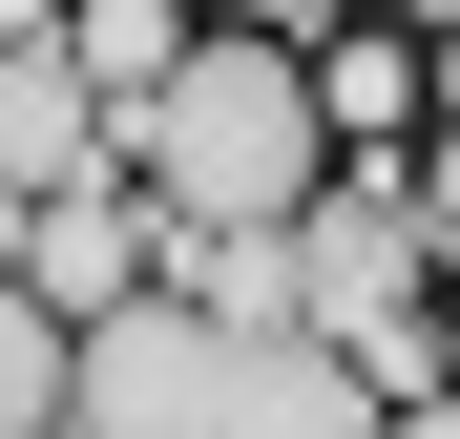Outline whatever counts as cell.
<instances>
[{
  "label": "cell",
  "instance_id": "6",
  "mask_svg": "<svg viewBox=\"0 0 460 439\" xmlns=\"http://www.w3.org/2000/svg\"><path fill=\"white\" fill-rule=\"evenodd\" d=\"M230 439H376V377L335 335H230Z\"/></svg>",
  "mask_w": 460,
  "mask_h": 439
},
{
  "label": "cell",
  "instance_id": "2",
  "mask_svg": "<svg viewBox=\"0 0 460 439\" xmlns=\"http://www.w3.org/2000/svg\"><path fill=\"white\" fill-rule=\"evenodd\" d=\"M293 335H335L376 398L439 377V231H419L398 168H356V189L314 168V189H293Z\"/></svg>",
  "mask_w": 460,
  "mask_h": 439
},
{
  "label": "cell",
  "instance_id": "7",
  "mask_svg": "<svg viewBox=\"0 0 460 439\" xmlns=\"http://www.w3.org/2000/svg\"><path fill=\"white\" fill-rule=\"evenodd\" d=\"M168 293L209 335H293V209H272V231H189V209H168Z\"/></svg>",
  "mask_w": 460,
  "mask_h": 439
},
{
  "label": "cell",
  "instance_id": "10",
  "mask_svg": "<svg viewBox=\"0 0 460 439\" xmlns=\"http://www.w3.org/2000/svg\"><path fill=\"white\" fill-rule=\"evenodd\" d=\"M314 105H335V126H398V105H419V63H398V42H335V63H314Z\"/></svg>",
  "mask_w": 460,
  "mask_h": 439
},
{
  "label": "cell",
  "instance_id": "17",
  "mask_svg": "<svg viewBox=\"0 0 460 439\" xmlns=\"http://www.w3.org/2000/svg\"><path fill=\"white\" fill-rule=\"evenodd\" d=\"M42 22H63V0H42Z\"/></svg>",
  "mask_w": 460,
  "mask_h": 439
},
{
  "label": "cell",
  "instance_id": "5",
  "mask_svg": "<svg viewBox=\"0 0 460 439\" xmlns=\"http://www.w3.org/2000/svg\"><path fill=\"white\" fill-rule=\"evenodd\" d=\"M84 168H126L105 84L63 63V22H0V189H84Z\"/></svg>",
  "mask_w": 460,
  "mask_h": 439
},
{
  "label": "cell",
  "instance_id": "12",
  "mask_svg": "<svg viewBox=\"0 0 460 439\" xmlns=\"http://www.w3.org/2000/svg\"><path fill=\"white\" fill-rule=\"evenodd\" d=\"M398 189H419V231L460 251V146H419V168H398Z\"/></svg>",
  "mask_w": 460,
  "mask_h": 439
},
{
  "label": "cell",
  "instance_id": "11",
  "mask_svg": "<svg viewBox=\"0 0 460 439\" xmlns=\"http://www.w3.org/2000/svg\"><path fill=\"white\" fill-rule=\"evenodd\" d=\"M209 22H272V42H335L356 0H209Z\"/></svg>",
  "mask_w": 460,
  "mask_h": 439
},
{
  "label": "cell",
  "instance_id": "15",
  "mask_svg": "<svg viewBox=\"0 0 460 439\" xmlns=\"http://www.w3.org/2000/svg\"><path fill=\"white\" fill-rule=\"evenodd\" d=\"M0 22H42V0H0Z\"/></svg>",
  "mask_w": 460,
  "mask_h": 439
},
{
  "label": "cell",
  "instance_id": "8",
  "mask_svg": "<svg viewBox=\"0 0 460 439\" xmlns=\"http://www.w3.org/2000/svg\"><path fill=\"white\" fill-rule=\"evenodd\" d=\"M63 63H84V84H105V126H126V105L189 63V0H63Z\"/></svg>",
  "mask_w": 460,
  "mask_h": 439
},
{
  "label": "cell",
  "instance_id": "1",
  "mask_svg": "<svg viewBox=\"0 0 460 439\" xmlns=\"http://www.w3.org/2000/svg\"><path fill=\"white\" fill-rule=\"evenodd\" d=\"M126 168H146V209H189V231H272V209L335 168L314 42H272V22H189V63L126 105Z\"/></svg>",
  "mask_w": 460,
  "mask_h": 439
},
{
  "label": "cell",
  "instance_id": "14",
  "mask_svg": "<svg viewBox=\"0 0 460 439\" xmlns=\"http://www.w3.org/2000/svg\"><path fill=\"white\" fill-rule=\"evenodd\" d=\"M439 105H460V22H439Z\"/></svg>",
  "mask_w": 460,
  "mask_h": 439
},
{
  "label": "cell",
  "instance_id": "9",
  "mask_svg": "<svg viewBox=\"0 0 460 439\" xmlns=\"http://www.w3.org/2000/svg\"><path fill=\"white\" fill-rule=\"evenodd\" d=\"M0 439H63V314L0 272Z\"/></svg>",
  "mask_w": 460,
  "mask_h": 439
},
{
  "label": "cell",
  "instance_id": "3",
  "mask_svg": "<svg viewBox=\"0 0 460 439\" xmlns=\"http://www.w3.org/2000/svg\"><path fill=\"white\" fill-rule=\"evenodd\" d=\"M63 439H230V335L189 314L168 272L63 335Z\"/></svg>",
  "mask_w": 460,
  "mask_h": 439
},
{
  "label": "cell",
  "instance_id": "13",
  "mask_svg": "<svg viewBox=\"0 0 460 439\" xmlns=\"http://www.w3.org/2000/svg\"><path fill=\"white\" fill-rule=\"evenodd\" d=\"M439 398H460V314H439Z\"/></svg>",
  "mask_w": 460,
  "mask_h": 439
},
{
  "label": "cell",
  "instance_id": "16",
  "mask_svg": "<svg viewBox=\"0 0 460 439\" xmlns=\"http://www.w3.org/2000/svg\"><path fill=\"white\" fill-rule=\"evenodd\" d=\"M419 22H460V0H419Z\"/></svg>",
  "mask_w": 460,
  "mask_h": 439
},
{
  "label": "cell",
  "instance_id": "4",
  "mask_svg": "<svg viewBox=\"0 0 460 439\" xmlns=\"http://www.w3.org/2000/svg\"><path fill=\"white\" fill-rule=\"evenodd\" d=\"M0 272H22L63 335H84V314H126V293L168 272V209H146V189H105V168H84V189H0Z\"/></svg>",
  "mask_w": 460,
  "mask_h": 439
}]
</instances>
